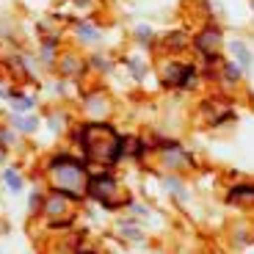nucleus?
<instances>
[{
    "label": "nucleus",
    "instance_id": "nucleus-1",
    "mask_svg": "<svg viewBox=\"0 0 254 254\" xmlns=\"http://www.w3.org/2000/svg\"><path fill=\"white\" fill-rule=\"evenodd\" d=\"M83 152L89 155L91 160H102V163H116L125 155V138L111 130L105 125H89L77 133Z\"/></svg>",
    "mask_w": 254,
    "mask_h": 254
},
{
    "label": "nucleus",
    "instance_id": "nucleus-2",
    "mask_svg": "<svg viewBox=\"0 0 254 254\" xmlns=\"http://www.w3.org/2000/svg\"><path fill=\"white\" fill-rule=\"evenodd\" d=\"M50 180H53V188H56L58 193H66V196H72V199H77L83 190H86V185H89V174H86L83 163L75 158H69V155L53 158Z\"/></svg>",
    "mask_w": 254,
    "mask_h": 254
},
{
    "label": "nucleus",
    "instance_id": "nucleus-3",
    "mask_svg": "<svg viewBox=\"0 0 254 254\" xmlns=\"http://www.w3.org/2000/svg\"><path fill=\"white\" fill-rule=\"evenodd\" d=\"M190 77H193V66L190 64H166V72H163V83L166 86H188Z\"/></svg>",
    "mask_w": 254,
    "mask_h": 254
},
{
    "label": "nucleus",
    "instance_id": "nucleus-4",
    "mask_svg": "<svg viewBox=\"0 0 254 254\" xmlns=\"http://www.w3.org/2000/svg\"><path fill=\"white\" fill-rule=\"evenodd\" d=\"M86 190H89L91 199H102V202H108L111 193L116 190V183H114V177H108V174H100V177H89Z\"/></svg>",
    "mask_w": 254,
    "mask_h": 254
},
{
    "label": "nucleus",
    "instance_id": "nucleus-5",
    "mask_svg": "<svg viewBox=\"0 0 254 254\" xmlns=\"http://www.w3.org/2000/svg\"><path fill=\"white\" fill-rule=\"evenodd\" d=\"M218 45H221V33L216 31V28H210V31H202L196 36V47L204 53V56H216Z\"/></svg>",
    "mask_w": 254,
    "mask_h": 254
},
{
    "label": "nucleus",
    "instance_id": "nucleus-6",
    "mask_svg": "<svg viewBox=\"0 0 254 254\" xmlns=\"http://www.w3.org/2000/svg\"><path fill=\"white\" fill-rule=\"evenodd\" d=\"M66 202H72V196L58 193V190H56V196L47 199V204H45L47 216H53V218H69V216H66Z\"/></svg>",
    "mask_w": 254,
    "mask_h": 254
},
{
    "label": "nucleus",
    "instance_id": "nucleus-7",
    "mask_svg": "<svg viewBox=\"0 0 254 254\" xmlns=\"http://www.w3.org/2000/svg\"><path fill=\"white\" fill-rule=\"evenodd\" d=\"M11 122H14L17 130H25V133H33V130H36V119H33V116H11Z\"/></svg>",
    "mask_w": 254,
    "mask_h": 254
},
{
    "label": "nucleus",
    "instance_id": "nucleus-8",
    "mask_svg": "<svg viewBox=\"0 0 254 254\" xmlns=\"http://www.w3.org/2000/svg\"><path fill=\"white\" fill-rule=\"evenodd\" d=\"M232 53L238 56V61H241L243 66H249V64H252V53L246 50V45H243V42H232Z\"/></svg>",
    "mask_w": 254,
    "mask_h": 254
},
{
    "label": "nucleus",
    "instance_id": "nucleus-9",
    "mask_svg": "<svg viewBox=\"0 0 254 254\" xmlns=\"http://www.w3.org/2000/svg\"><path fill=\"white\" fill-rule=\"evenodd\" d=\"M77 36L86 39V42H94V39H100V31H97V28H91L89 22H80V25H77Z\"/></svg>",
    "mask_w": 254,
    "mask_h": 254
},
{
    "label": "nucleus",
    "instance_id": "nucleus-10",
    "mask_svg": "<svg viewBox=\"0 0 254 254\" xmlns=\"http://www.w3.org/2000/svg\"><path fill=\"white\" fill-rule=\"evenodd\" d=\"M229 199H232V202H246V199H254V188H232L229 190Z\"/></svg>",
    "mask_w": 254,
    "mask_h": 254
},
{
    "label": "nucleus",
    "instance_id": "nucleus-11",
    "mask_svg": "<svg viewBox=\"0 0 254 254\" xmlns=\"http://www.w3.org/2000/svg\"><path fill=\"white\" fill-rule=\"evenodd\" d=\"M77 69H80V61H75L72 56H66L61 61V72H64V75H72V72H77Z\"/></svg>",
    "mask_w": 254,
    "mask_h": 254
},
{
    "label": "nucleus",
    "instance_id": "nucleus-12",
    "mask_svg": "<svg viewBox=\"0 0 254 254\" xmlns=\"http://www.w3.org/2000/svg\"><path fill=\"white\" fill-rule=\"evenodd\" d=\"M6 185H8L11 190H19V188H22V180H19V174L8 169V172H6Z\"/></svg>",
    "mask_w": 254,
    "mask_h": 254
},
{
    "label": "nucleus",
    "instance_id": "nucleus-13",
    "mask_svg": "<svg viewBox=\"0 0 254 254\" xmlns=\"http://www.w3.org/2000/svg\"><path fill=\"white\" fill-rule=\"evenodd\" d=\"M169 47H172V50H183V47H185V36H183V33H172V36H169Z\"/></svg>",
    "mask_w": 254,
    "mask_h": 254
},
{
    "label": "nucleus",
    "instance_id": "nucleus-14",
    "mask_svg": "<svg viewBox=\"0 0 254 254\" xmlns=\"http://www.w3.org/2000/svg\"><path fill=\"white\" fill-rule=\"evenodd\" d=\"M224 72H227V77H232V80H238V77H241V69H238L235 64H227V69H224Z\"/></svg>",
    "mask_w": 254,
    "mask_h": 254
},
{
    "label": "nucleus",
    "instance_id": "nucleus-15",
    "mask_svg": "<svg viewBox=\"0 0 254 254\" xmlns=\"http://www.w3.org/2000/svg\"><path fill=\"white\" fill-rule=\"evenodd\" d=\"M28 207H31V213H36V210L42 207V196H39V193H36V196H31V204H28Z\"/></svg>",
    "mask_w": 254,
    "mask_h": 254
},
{
    "label": "nucleus",
    "instance_id": "nucleus-16",
    "mask_svg": "<svg viewBox=\"0 0 254 254\" xmlns=\"http://www.w3.org/2000/svg\"><path fill=\"white\" fill-rule=\"evenodd\" d=\"M0 141H3V144H8V141H11V135H8L6 130H0Z\"/></svg>",
    "mask_w": 254,
    "mask_h": 254
},
{
    "label": "nucleus",
    "instance_id": "nucleus-17",
    "mask_svg": "<svg viewBox=\"0 0 254 254\" xmlns=\"http://www.w3.org/2000/svg\"><path fill=\"white\" fill-rule=\"evenodd\" d=\"M75 3H80V6H83V3H89V0H75Z\"/></svg>",
    "mask_w": 254,
    "mask_h": 254
},
{
    "label": "nucleus",
    "instance_id": "nucleus-18",
    "mask_svg": "<svg viewBox=\"0 0 254 254\" xmlns=\"http://www.w3.org/2000/svg\"><path fill=\"white\" fill-rule=\"evenodd\" d=\"M0 160H3V146H0Z\"/></svg>",
    "mask_w": 254,
    "mask_h": 254
}]
</instances>
